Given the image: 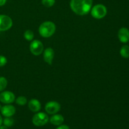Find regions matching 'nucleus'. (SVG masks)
<instances>
[{"label":"nucleus","mask_w":129,"mask_h":129,"mask_svg":"<svg viewBox=\"0 0 129 129\" xmlns=\"http://www.w3.org/2000/svg\"><path fill=\"white\" fill-rule=\"evenodd\" d=\"M60 105L55 101L47 102L45 106V112L50 115H54L57 113L60 110Z\"/></svg>","instance_id":"0eeeda50"},{"label":"nucleus","mask_w":129,"mask_h":129,"mask_svg":"<svg viewBox=\"0 0 129 129\" xmlns=\"http://www.w3.org/2000/svg\"><path fill=\"white\" fill-rule=\"evenodd\" d=\"M0 129H8V127L4 125H1L0 126Z\"/></svg>","instance_id":"5701e85b"},{"label":"nucleus","mask_w":129,"mask_h":129,"mask_svg":"<svg viewBox=\"0 0 129 129\" xmlns=\"http://www.w3.org/2000/svg\"><path fill=\"white\" fill-rule=\"evenodd\" d=\"M7 0H0V6H3L6 4Z\"/></svg>","instance_id":"4be33fe9"},{"label":"nucleus","mask_w":129,"mask_h":129,"mask_svg":"<svg viewBox=\"0 0 129 129\" xmlns=\"http://www.w3.org/2000/svg\"><path fill=\"white\" fill-rule=\"evenodd\" d=\"M55 0H42V4L47 8L52 7L54 5Z\"/></svg>","instance_id":"6ab92c4d"},{"label":"nucleus","mask_w":129,"mask_h":129,"mask_svg":"<svg viewBox=\"0 0 129 129\" xmlns=\"http://www.w3.org/2000/svg\"><path fill=\"white\" fill-rule=\"evenodd\" d=\"M8 84V81L6 78L1 76L0 77V92H2L6 89Z\"/></svg>","instance_id":"a211bd4d"},{"label":"nucleus","mask_w":129,"mask_h":129,"mask_svg":"<svg viewBox=\"0 0 129 129\" xmlns=\"http://www.w3.org/2000/svg\"><path fill=\"white\" fill-rule=\"evenodd\" d=\"M32 123L37 127H42L49 122V118L47 114L44 112H37L32 117Z\"/></svg>","instance_id":"20e7f679"},{"label":"nucleus","mask_w":129,"mask_h":129,"mask_svg":"<svg viewBox=\"0 0 129 129\" xmlns=\"http://www.w3.org/2000/svg\"><path fill=\"white\" fill-rule=\"evenodd\" d=\"M56 129H70V127L68 125H67L62 124L58 126Z\"/></svg>","instance_id":"412c9836"},{"label":"nucleus","mask_w":129,"mask_h":129,"mask_svg":"<svg viewBox=\"0 0 129 129\" xmlns=\"http://www.w3.org/2000/svg\"><path fill=\"white\" fill-rule=\"evenodd\" d=\"M44 47L42 42L39 40H33L30 45V50L34 55H40L44 52Z\"/></svg>","instance_id":"39448f33"},{"label":"nucleus","mask_w":129,"mask_h":129,"mask_svg":"<svg viewBox=\"0 0 129 129\" xmlns=\"http://www.w3.org/2000/svg\"><path fill=\"white\" fill-rule=\"evenodd\" d=\"M128 1H129V0H128Z\"/></svg>","instance_id":"a878e982"},{"label":"nucleus","mask_w":129,"mask_h":129,"mask_svg":"<svg viewBox=\"0 0 129 129\" xmlns=\"http://www.w3.org/2000/svg\"><path fill=\"white\" fill-rule=\"evenodd\" d=\"M49 121L51 124L55 126H59L63 124L64 122V118L62 115L55 113L50 117Z\"/></svg>","instance_id":"ddd939ff"},{"label":"nucleus","mask_w":129,"mask_h":129,"mask_svg":"<svg viewBox=\"0 0 129 129\" xmlns=\"http://www.w3.org/2000/svg\"><path fill=\"white\" fill-rule=\"evenodd\" d=\"M43 52H44V60L48 64L51 65L54 57V49L51 47H48L45 49Z\"/></svg>","instance_id":"9b49d317"},{"label":"nucleus","mask_w":129,"mask_h":129,"mask_svg":"<svg viewBox=\"0 0 129 129\" xmlns=\"http://www.w3.org/2000/svg\"><path fill=\"white\" fill-rule=\"evenodd\" d=\"M1 108H2V106H1V105L0 104V111H1Z\"/></svg>","instance_id":"393cba45"},{"label":"nucleus","mask_w":129,"mask_h":129,"mask_svg":"<svg viewBox=\"0 0 129 129\" xmlns=\"http://www.w3.org/2000/svg\"><path fill=\"white\" fill-rule=\"evenodd\" d=\"M15 102L18 105L24 106L27 103V98L23 96H20L15 99Z\"/></svg>","instance_id":"2eb2a0df"},{"label":"nucleus","mask_w":129,"mask_h":129,"mask_svg":"<svg viewBox=\"0 0 129 129\" xmlns=\"http://www.w3.org/2000/svg\"><path fill=\"white\" fill-rule=\"evenodd\" d=\"M7 59L4 55H0V67H3L7 64Z\"/></svg>","instance_id":"aec40b11"},{"label":"nucleus","mask_w":129,"mask_h":129,"mask_svg":"<svg viewBox=\"0 0 129 129\" xmlns=\"http://www.w3.org/2000/svg\"><path fill=\"white\" fill-rule=\"evenodd\" d=\"M13 20L9 16L0 15V31H5L11 28Z\"/></svg>","instance_id":"423d86ee"},{"label":"nucleus","mask_w":129,"mask_h":129,"mask_svg":"<svg viewBox=\"0 0 129 129\" xmlns=\"http://www.w3.org/2000/svg\"><path fill=\"white\" fill-rule=\"evenodd\" d=\"M3 124L7 127H11L14 124V120L11 117H5L3 121Z\"/></svg>","instance_id":"f3484780"},{"label":"nucleus","mask_w":129,"mask_h":129,"mask_svg":"<svg viewBox=\"0 0 129 129\" xmlns=\"http://www.w3.org/2000/svg\"><path fill=\"white\" fill-rule=\"evenodd\" d=\"M107 14V7L102 4H97L91 9V15L95 19L103 18Z\"/></svg>","instance_id":"7ed1b4c3"},{"label":"nucleus","mask_w":129,"mask_h":129,"mask_svg":"<svg viewBox=\"0 0 129 129\" xmlns=\"http://www.w3.org/2000/svg\"><path fill=\"white\" fill-rule=\"evenodd\" d=\"M93 5V0H71L70 6L72 11L78 15H87Z\"/></svg>","instance_id":"f257e3e1"},{"label":"nucleus","mask_w":129,"mask_h":129,"mask_svg":"<svg viewBox=\"0 0 129 129\" xmlns=\"http://www.w3.org/2000/svg\"><path fill=\"white\" fill-rule=\"evenodd\" d=\"M120 55L124 59H127L129 57V45H123L121 47L120 50Z\"/></svg>","instance_id":"4468645a"},{"label":"nucleus","mask_w":129,"mask_h":129,"mask_svg":"<svg viewBox=\"0 0 129 129\" xmlns=\"http://www.w3.org/2000/svg\"><path fill=\"white\" fill-rule=\"evenodd\" d=\"M23 36L27 41H32L34 38V34L31 30H27L25 31Z\"/></svg>","instance_id":"dca6fc26"},{"label":"nucleus","mask_w":129,"mask_h":129,"mask_svg":"<svg viewBox=\"0 0 129 129\" xmlns=\"http://www.w3.org/2000/svg\"><path fill=\"white\" fill-rule=\"evenodd\" d=\"M3 119L2 118V116L0 115V126L3 124Z\"/></svg>","instance_id":"b1692460"},{"label":"nucleus","mask_w":129,"mask_h":129,"mask_svg":"<svg viewBox=\"0 0 129 129\" xmlns=\"http://www.w3.org/2000/svg\"><path fill=\"white\" fill-rule=\"evenodd\" d=\"M118 38L123 44L129 42V30L126 27H122L118 31Z\"/></svg>","instance_id":"9d476101"},{"label":"nucleus","mask_w":129,"mask_h":129,"mask_svg":"<svg viewBox=\"0 0 129 129\" xmlns=\"http://www.w3.org/2000/svg\"><path fill=\"white\" fill-rule=\"evenodd\" d=\"M1 113L5 117H11L16 113V108L12 105L6 104L2 106Z\"/></svg>","instance_id":"1a4fd4ad"},{"label":"nucleus","mask_w":129,"mask_h":129,"mask_svg":"<svg viewBox=\"0 0 129 129\" xmlns=\"http://www.w3.org/2000/svg\"><path fill=\"white\" fill-rule=\"evenodd\" d=\"M15 101V95L10 91H3L0 93V102L4 104H11Z\"/></svg>","instance_id":"6e6552de"},{"label":"nucleus","mask_w":129,"mask_h":129,"mask_svg":"<svg viewBox=\"0 0 129 129\" xmlns=\"http://www.w3.org/2000/svg\"><path fill=\"white\" fill-rule=\"evenodd\" d=\"M56 26L52 21H47L43 22L39 28L40 35L44 38H49L52 36L55 32Z\"/></svg>","instance_id":"f03ea898"},{"label":"nucleus","mask_w":129,"mask_h":129,"mask_svg":"<svg viewBox=\"0 0 129 129\" xmlns=\"http://www.w3.org/2000/svg\"><path fill=\"white\" fill-rule=\"evenodd\" d=\"M28 107L30 111L34 113H37L41 109V103L38 100L32 98L28 103Z\"/></svg>","instance_id":"f8f14e48"}]
</instances>
